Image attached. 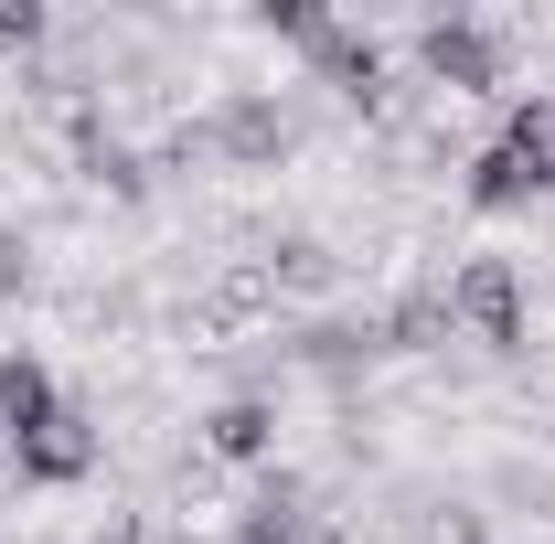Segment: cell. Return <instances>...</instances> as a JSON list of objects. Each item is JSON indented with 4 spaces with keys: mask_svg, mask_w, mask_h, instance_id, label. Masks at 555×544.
<instances>
[{
    "mask_svg": "<svg viewBox=\"0 0 555 544\" xmlns=\"http://www.w3.org/2000/svg\"><path fill=\"white\" fill-rule=\"evenodd\" d=\"M374 352H385V321H310V332L288 341V363H310V374H332V385L363 374Z\"/></svg>",
    "mask_w": 555,
    "mask_h": 544,
    "instance_id": "8fae6325",
    "label": "cell"
},
{
    "mask_svg": "<svg viewBox=\"0 0 555 544\" xmlns=\"http://www.w3.org/2000/svg\"><path fill=\"white\" fill-rule=\"evenodd\" d=\"M86 544H150V523H139V513H118L107 534H86Z\"/></svg>",
    "mask_w": 555,
    "mask_h": 544,
    "instance_id": "e0dca14e",
    "label": "cell"
},
{
    "mask_svg": "<svg viewBox=\"0 0 555 544\" xmlns=\"http://www.w3.org/2000/svg\"><path fill=\"white\" fill-rule=\"evenodd\" d=\"M54 406H65L54 363H43V352H0V438L22 449V438H33V427H43Z\"/></svg>",
    "mask_w": 555,
    "mask_h": 544,
    "instance_id": "9c48e42d",
    "label": "cell"
},
{
    "mask_svg": "<svg viewBox=\"0 0 555 544\" xmlns=\"http://www.w3.org/2000/svg\"><path fill=\"white\" fill-rule=\"evenodd\" d=\"M310 86H332V96H343V107H363V118L396 96V86H385V43H374L363 22H332V33L310 43Z\"/></svg>",
    "mask_w": 555,
    "mask_h": 544,
    "instance_id": "8992f818",
    "label": "cell"
},
{
    "mask_svg": "<svg viewBox=\"0 0 555 544\" xmlns=\"http://www.w3.org/2000/svg\"><path fill=\"white\" fill-rule=\"evenodd\" d=\"M460 321H449V277H416L406 299L385 310V352H449Z\"/></svg>",
    "mask_w": 555,
    "mask_h": 544,
    "instance_id": "30bf717a",
    "label": "cell"
},
{
    "mask_svg": "<svg viewBox=\"0 0 555 544\" xmlns=\"http://www.w3.org/2000/svg\"><path fill=\"white\" fill-rule=\"evenodd\" d=\"M502 150H524L555 182V96H513V107H502Z\"/></svg>",
    "mask_w": 555,
    "mask_h": 544,
    "instance_id": "4fadbf2b",
    "label": "cell"
},
{
    "mask_svg": "<svg viewBox=\"0 0 555 544\" xmlns=\"http://www.w3.org/2000/svg\"><path fill=\"white\" fill-rule=\"evenodd\" d=\"M96 459H107V438H96V416L65 396V406L11 449V480H22V491H75V480H96Z\"/></svg>",
    "mask_w": 555,
    "mask_h": 544,
    "instance_id": "277c9868",
    "label": "cell"
},
{
    "mask_svg": "<svg viewBox=\"0 0 555 544\" xmlns=\"http://www.w3.org/2000/svg\"><path fill=\"white\" fill-rule=\"evenodd\" d=\"M150 544H193V534H150Z\"/></svg>",
    "mask_w": 555,
    "mask_h": 544,
    "instance_id": "ac0fdd59",
    "label": "cell"
},
{
    "mask_svg": "<svg viewBox=\"0 0 555 544\" xmlns=\"http://www.w3.org/2000/svg\"><path fill=\"white\" fill-rule=\"evenodd\" d=\"M502 75H513V43L470 22V11H427L416 22V86H438V96H502Z\"/></svg>",
    "mask_w": 555,
    "mask_h": 544,
    "instance_id": "6da1fadb",
    "label": "cell"
},
{
    "mask_svg": "<svg viewBox=\"0 0 555 544\" xmlns=\"http://www.w3.org/2000/svg\"><path fill=\"white\" fill-rule=\"evenodd\" d=\"M204 459H235V470H268L278 459V406L246 385V396H224V406L204 416Z\"/></svg>",
    "mask_w": 555,
    "mask_h": 544,
    "instance_id": "52a82bcc",
    "label": "cell"
},
{
    "mask_svg": "<svg viewBox=\"0 0 555 544\" xmlns=\"http://www.w3.org/2000/svg\"><path fill=\"white\" fill-rule=\"evenodd\" d=\"M257 268H268V288H278V299H321V288L343 277V257H332L321 235H278V246L257 257Z\"/></svg>",
    "mask_w": 555,
    "mask_h": 544,
    "instance_id": "7c38bea8",
    "label": "cell"
},
{
    "mask_svg": "<svg viewBox=\"0 0 555 544\" xmlns=\"http://www.w3.org/2000/svg\"><path fill=\"white\" fill-rule=\"evenodd\" d=\"M204 150L224 160V171H278L288 150H299V118L278 107L268 86H224L204 107Z\"/></svg>",
    "mask_w": 555,
    "mask_h": 544,
    "instance_id": "3957f363",
    "label": "cell"
},
{
    "mask_svg": "<svg viewBox=\"0 0 555 544\" xmlns=\"http://www.w3.org/2000/svg\"><path fill=\"white\" fill-rule=\"evenodd\" d=\"M235 544H343V534H332V513L310 502V480L268 470L246 491V513H235Z\"/></svg>",
    "mask_w": 555,
    "mask_h": 544,
    "instance_id": "5b68a950",
    "label": "cell"
},
{
    "mask_svg": "<svg viewBox=\"0 0 555 544\" xmlns=\"http://www.w3.org/2000/svg\"><path fill=\"white\" fill-rule=\"evenodd\" d=\"M33 288V235H0V299H22Z\"/></svg>",
    "mask_w": 555,
    "mask_h": 544,
    "instance_id": "2e32d148",
    "label": "cell"
},
{
    "mask_svg": "<svg viewBox=\"0 0 555 544\" xmlns=\"http://www.w3.org/2000/svg\"><path fill=\"white\" fill-rule=\"evenodd\" d=\"M43 33H54L43 0H0V43H11V54H43Z\"/></svg>",
    "mask_w": 555,
    "mask_h": 544,
    "instance_id": "9a60e30c",
    "label": "cell"
},
{
    "mask_svg": "<svg viewBox=\"0 0 555 544\" xmlns=\"http://www.w3.org/2000/svg\"><path fill=\"white\" fill-rule=\"evenodd\" d=\"M449 321H460V341H481V352H524V341H534L524 268H513V257H460V268H449Z\"/></svg>",
    "mask_w": 555,
    "mask_h": 544,
    "instance_id": "7a4b0ae2",
    "label": "cell"
},
{
    "mask_svg": "<svg viewBox=\"0 0 555 544\" xmlns=\"http://www.w3.org/2000/svg\"><path fill=\"white\" fill-rule=\"evenodd\" d=\"M257 33H278V43H299V54H310V43L332 33V11H321V0H268V11H257Z\"/></svg>",
    "mask_w": 555,
    "mask_h": 544,
    "instance_id": "5bb4252c",
    "label": "cell"
},
{
    "mask_svg": "<svg viewBox=\"0 0 555 544\" xmlns=\"http://www.w3.org/2000/svg\"><path fill=\"white\" fill-rule=\"evenodd\" d=\"M0 470H11V438H0Z\"/></svg>",
    "mask_w": 555,
    "mask_h": 544,
    "instance_id": "d6986e66",
    "label": "cell"
},
{
    "mask_svg": "<svg viewBox=\"0 0 555 544\" xmlns=\"http://www.w3.org/2000/svg\"><path fill=\"white\" fill-rule=\"evenodd\" d=\"M460 193H470V213H524V204H545L555 182L524 160V150H502V139H491V150H470V182H460Z\"/></svg>",
    "mask_w": 555,
    "mask_h": 544,
    "instance_id": "ba28073f",
    "label": "cell"
}]
</instances>
